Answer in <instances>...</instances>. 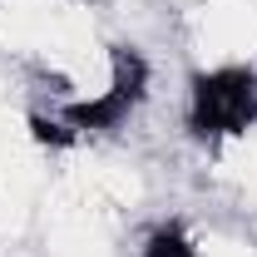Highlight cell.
Wrapping results in <instances>:
<instances>
[{
    "label": "cell",
    "instance_id": "cell-1",
    "mask_svg": "<svg viewBox=\"0 0 257 257\" xmlns=\"http://www.w3.org/2000/svg\"><path fill=\"white\" fill-rule=\"evenodd\" d=\"M183 124L198 144H227L257 128V64H213L188 79Z\"/></svg>",
    "mask_w": 257,
    "mask_h": 257
},
{
    "label": "cell",
    "instance_id": "cell-4",
    "mask_svg": "<svg viewBox=\"0 0 257 257\" xmlns=\"http://www.w3.org/2000/svg\"><path fill=\"white\" fill-rule=\"evenodd\" d=\"M30 139H35V144H45V149H69L79 134L64 124L60 114H30Z\"/></svg>",
    "mask_w": 257,
    "mask_h": 257
},
{
    "label": "cell",
    "instance_id": "cell-3",
    "mask_svg": "<svg viewBox=\"0 0 257 257\" xmlns=\"http://www.w3.org/2000/svg\"><path fill=\"white\" fill-rule=\"evenodd\" d=\"M139 257H203V247H198V237H193L178 218H163V223H154L144 232Z\"/></svg>",
    "mask_w": 257,
    "mask_h": 257
},
{
    "label": "cell",
    "instance_id": "cell-2",
    "mask_svg": "<svg viewBox=\"0 0 257 257\" xmlns=\"http://www.w3.org/2000/svg\"><path fill=\"white\" fill-rule=\"evenodd\" d=\"M104 60H109L104 89L99 94H84V99H64L60 109H55L79 139L84 134H114V128H124L134 119V109L149 99V84H154V69H149V60L134 45H109Z\"/></svg>",
    "mask_w": 257,
    "mask_h": 257
}]
</instances>
